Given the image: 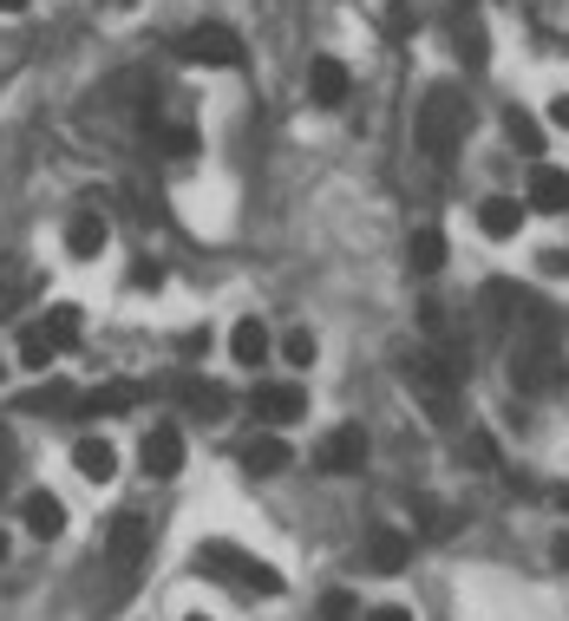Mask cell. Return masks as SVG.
<instances>
[{
	"instance_id": "cell-16",
	"label": "cell",
	"mask_w": 569,
	"mask_h": 621,
	"mask_svg": "<svg viewBox=\"0 0 569 621\" xmlns=\"http://www.w3.org/2000/svg\"><path fill=\"white\" fill-rule=\"evenodd\" d=\"M229 353H236V366H262V360H269V328H262L256 314H242V321L229 328Z\"/></svg>"
},
{
	"instance_id": "cell-36",
	"label": "cell",
	"mask_w": 569,
	"mask_h": 621,
	"mask_svg": "<svg viewBox=\"0 0 569 621\" xmlns=\"http://www.w3.org/2000/svg\"><path fill=\"white\" fill-rule=\"evenodd\" d=\"M550 125H557V132H569V92H563V99H550Z\"/></svg>"
},
{
	"instance_id": "cell-38",
	"label": "cell",
	"mask_w": 569,
	"mask_h": 621,
	"mask_svg": "<svg viewBox=\"0 0 569 621\" xmlns=\"http://www.w3.org/2000/svg\"><path fill=\"white\" fill-rule=\"evenodd\" d=\"M550 556H557V562L569 569V537H557V550H550Z\"/></svg>"
},
{
	"instance_id": "cell-11",
	"label": "cell",
	"mask_w": 569,
	"mask_h": 621,
	"mask_svg": "<svg viewBox=\"0 0 569 621\" xmlns=\"http://www.w3.org/2000/svg\"><path fill=\"white\" fill-rule=\"evenodd\" d=\"M144 472L151 478H177L184 472V432L177 425H151L144 432Z\"/></svg>"
},
{
	"instance_id": "cell-40",
	"label": "cell",
	"mask_w": 569,
	"mask_h": 621,
	"mask_svg": "<svg viewBox=\"0 0 569 621\" xmlns=\"http://www.w3.org/2000/svg\"><path fill=\"white\" fill-rule=\"evenodd\" d=\"M0 562H7V537H0Z\"/></svg>"
},
{
	"instance_id": "cell-35",
	"label": "cell",
	"mask_w": 569,
	"mask_h": 621,
	"mask_svg": "<svg viewBox=\"0 0 569 621\" xmlns=\"http://www.w3.org/2000/svg\"><path fill=\"white\" fill-rule=\"evenodd\" d=\"M177 346H184V353L197 360V353H210V334H204V328H190V334H184V341H177Z\"/></svg>"
},
{
	"instance_id": "cell-19",
	"label": "cell",
	"mask_w": 569,
	"mask_h": 621,
	"mask_svg": "<svg viewBox=\"0 0 569 621\" xmlns=\"http://www.w3.org/2000/svg\"><path fill=\"white\" fill-rule=\"evenodd\" d=\"M530 209H550V216L569 209V177H563V170H550V164L530 170Z\"/></svg>"
},
{
	"instance_id": "cell-30",
	"label": "cell",
	"mask_w": 569,
	"mask_h": 621,
	"mask_svg": "<svg viewBox=\"0 0 569 621\" xmlns=\"http://www.w3.org/2000/svg\"><path fill=\"white\" fill-rule=\"evenodd\" d=\"M413 517L426 524V537H445V530H452V517H445V510H438L432 497H420V504H413Z\"/></svg>"
},
{
	"instance_id": "cell-18",
	"label": "cell",
	"mask_w": 569,
	"mask_h": 621,
	"mask_svg": "<svg viewBox=\"0 0 569 621\" xmlns=\"http://www.w3.org/2000/svg\"><path fill=\"white\" fill-rule=\"evenodd\" d=\"M105 236H112V229H105V216H99V209H85V216H72V229H66V249L79 256V262H92V256L105 249Z\"/></svg>"
},
{
	"instance_id": "cell-37",
	"label": "cell",
	"mask_w": 569,
	"mask_h": 621,
	"mask_svg": "<svg viewBox=\"0 0 569 621\" xmlns=\"http://www.w3.org/2000/svg\"><path fill=\"white\" fill-rule=\"evenodd\" d=\"M366 621H413V609H366Z\"/></svg>"
},
{
	"instance_id": "cell-2",
	"label": "cell",
	"mask_w": 569,
	"mask_h": 621,
	"mask_svg": "<svg viewBox=\"0 0 569 621\" xmlns=\"http://www.w3.org/2000/svg\"><path fill=\"white\" fill-rule=\"evenodd\" d=\"M458 138H465V99H458V85H432L420 99V118H413V144L445 164L458 151Z\"/></svg>"
},
{
	"instance_id": "cell-8",
	"label": "cell",
	"mask_w": 569,
	"mask_h": 621,
	"mask_svg": "<svg viewBox=\"0 0 569 621\" xmlns=\"http://www.w3.org/2000/svg\"><path fill=\"white\" fill-rule=\"evenodd\" d=\"M406 562H413V537H406L400 524H373V530H366V569H373V576H400Z\"/></svg>"
},
{
	"instance_id": "cell-13",
	"label": "cell",
	"mask_w": 569,
	"mask_h": 621,
	"mask_svg": "<svg viewBox=\"0 0 569 621\" xmlns=\"http://www.w3.org/2000/svg\"><path fill=\"white\" fill-rule=\"evenodd\" d=\"M72 472L85 484H112L118 478V445H112V438H79V445H72Z\"/></svg>"
},
{
	"instance_id": "cell-14",
	"label": "cell",
	"mask_w": 569,
	"mask_h": 621,
	"mask_svg": "<svg viewBox=\"0 0 569 621\" xmlns=\"http://www.w3.org/2000/svg\"><path fill=\"white\" fill-rule=\"evenodd\" d=\"M288 465H294V452H288V438H276V432H256V438L242 445V472H249V478H276Z\"/></svg>"
},
{
	"instance_id": "cell-5",
	"label": "cell",
	"mask_w": 569,
	"mask_h": 621,
	"mask_svg": "<svg viewBox=\"0 0 569 621\" xmlns=\"http://www.w3.org/2000/svg\"><path fill=\"white\" fill-rule=\"evenodd\" d=\"M177 60H184V66H236V60H242V40H236L229 27H190V33L177 40Z\"/></svg>"
},
{
	"instance_id": "cell-17",
	"label": "cell",
	"mask_w": 569,
	"mask_h": 621,
	"mask_svg": "<svg viewBox=\"0 0 569 621\" xmlns=\"http://www.w3.org/2000/svg\"><path fill=\"white\" fill-rule=\"evenodd\" d=\"M478 229H485L492 242H510V236L524 229V209L510 204V197H485V204H478Z\"/></svg>"
},
{
	"instance_id": "cell-12",
	"label": "cell",
	"mask_w": 569,
	"mask_h": 621,
	"mask_svg": "<svg viewBox=\"0 0 569 621\" xmlns=\"http://www.w3.org/2000/svg\"><path fill=\"white\" fill-rule=\"evenodd\" d=\"M308 92H314V105H328V112H334V105H348V92H354V72L341 66L334 53H321V60L308 66Z\"/></svg>"
},
{
	"instance_id": "cell-10",
	"label": "cell",
	"mask_w": 569,
	"mask_h": 621,
	"mask_svg": "<svg viewBox=\"0 0 569 621\" xmlns=\"http://www.w3.org/2000/svg\"><path fill=\"white\" fill-rule=\"evenodd\" d=\"M138 400H144V386H132V380H112V386H92V393H79L72 418H118V413H132Z\"/></svg>"
},
{
	"instance_id": "cell-32",
	"label": "cell",
	"mask_w": 569,
	"mask_h": 621,
	"mask_svg": "<svg viewBox=\"0 0 569 621\" xmlns=\"http://www.w3.org/2000/svg\"><path fill=\"white\" fill-rule=\"evenodd\" d=\"M420 328H426L432 341H438V334H445V308H438V301H426V308H420Z\"/></svg>"
},
{
	"instance_id": "cell-26",
	"label": "cell",
	"mask_w": 569,
	"mask_h": 621,
	"mask_svg": "<svg viewBox=\"0 0 569 621\" xmlns=\"http://www.w3.org/2000/svg\"><path fill=\"white\" fill-rule=\"evenodd\" d=\"M53 353H60V346L46 341V328H27V334H20V366L46 373V366H53Z\"/></svg>"
},
{
	"instance_id": "cell-33",
	"label": "cell",
	"mask_w": 569,
	"mask_h": 621,
	"mask_svg": "<svg viewBox=\"0 0 569 621\" xmlns=\"http://www.w3.org/2000/svg\"><path fill=\"white\" fill-rule=\"evenodd\" d=\"M157 281H164V269H157V262H151V256H144L138 269H132V288H157Z\"/></svg>"
},
{
	"instance_id": "cell-31",
	"label": "cell",
	"mask_w": 569,
	"mask_h": 621,
	"mask_svg": "<svg viewBox=\"0 0 569 621\" xmlns=\"http://www.w3.org/2000/svg\"><path fill=\"white\" fill-rule=\"evenodd\" d=\"M157 144H164L170 157H190V151H197V138H190V132H157Z\"/></svg>"
},
{
	"instance_id": "cell-29",
	"label": "cell",
	"mask_w": 569,
	"mask_h": 621,
	"mask_svg": "<svg viewBox=\"0 0 569 621\" xmlns=\"http://www.w3.org/2000/svg\"><path fill=\"white\" fill-rule=\"evenodd\" d=\"M321 615L328 621H360V602L348 596V589H334V596H321Z\"/></svg>"
},
{
	"instance_id": "cell-7",
	"label": "cell",
	"mask_w": 569,
	"mask_h": 621,
	"mask_svg": "<svg viewBox=\"0 0 569 621\" xmlns=\"http://www.w3.org/2000/svg\"><path fill=\"white\" fill-rule=\"evenodd\" d=\"M144 550H151V524L132 517V510H125V517H112V530H105V556H112V569H118V576H132V569L144 562Z\"/></svg>"
},
{
	"instance_id": "cell-28",
	"label": "cell",
	"mask_w": 569,
	"mask_h": 621,
	"mask_svg": "<svg viewBox=\"0 0 569 621\" xmlns=\"http://www.w3.org/2000/svg\"><path fill=\"white\" fill-rule=\"evenodd\" d=\"M282 360H288V366H314V334H308V328L282 334Z\"/></svg>"
},
{
	"instance_id": "cell-27",
	"label": "cell",
	"mask_w": 569,
	"mask_h": 621,
	"mask_svg": "<svg viewBox=\"0 0 569 621\" xmlns=\"http://www.w3.org/2000/svg\"><path fill=\"white\" fill-rule=\"evenodd\" d=\"M380 20H386V33H393V40H413V33H420V7H413V0H386V13H380Z\"/></svg>"
},
{
	"instance_id": "cell-39",
	"label": "cell",
	"mask_w": 569,
	"mask_h": 621,
	"mask_svg": "<svg viewBox=\"0 0 569 621\" xmlns=\"http://www.w3.org/2000/svg\"><path fill=\"white\" fill-rule=\"evenodd\" d=\"M20 7H27V0H0V13H20Z\"/></svg>"
},
{
	"instance_id": "cell-24",
	"label": "cell",
	"mask_w": 569,
	"mask_h": 621,
	"mask_svg": "<svg viewBox=\"0 0 569 621\" xmlns=\"http://www.w3.org/2000/svg\"><path fill=\"white\" fill-rule=\"evenodd\" d=\"M458 53H465V66H472V72L492 60V40H485V27H478V20H465V13H458Z\"/></svg>"
},
{
	"instance_id": "cell-41",
	"label": "cell",
	"mask_w": 569,
	"mask_h": 621,
	"mask_svg": "<svg viewBox=\"0 0 569 621\" xmlns=\"http://www.w3.org/2000/svg\"><path fill=\"white\" fill-rule=\"evenodd\" d=\"M184 621H210V615H184Z\"/></svg>"
},
{
	"instance_id": "cell-22",
	"label": "cell",
	"mask_w": 569,
	"mask_h": 621,
	"mask_svg": "<svg viewBox=\"0 0 569 621\" xmlns=\"http://www.w3.org/2000/svg\"><path fill=\"white\" fill-rule=\"evenodd\" d=\"M72 406H79V393H72L66 380H46V386H33L20 400V413H72Z\"/></svg>"
},
{
	"instance_id": "cell-1",
	"label": "cell",
	"mask_w": 569,
	"mask_h": 621,
	"mask_svg": "<svg viewBox=\"0 0 569 621\" xmlns=\"http://www.w3.org/2000/svg\"><path fill=\"white\" fill-rule=\"evenodd\" d=\"M563 380V353H557V314L550 308H530L524 334L510 346V386L517 393H550Z\"/></svg>"
},
{
	"instance_id": "cell-20",
	"label": "cell",
	"mask_w": 569,
	"mask_h": 621,
	"mask_svg": "<svg viewBox=\"0 0 569 621\" xmlns=\"http://www.w3.org/2000/svg\"><path fill=\"white\" fill-rule=\"evenodd\" d=\"M406 262H413L420 276H438V269H445V236H438V229H413V236H406Z\"/></svg>"
},
{
	"instance_id": "cell-9",
	"label": "cell",
	"mask_w": 569,
	"mask_h": 621,
	"mask_svg": "<svg viewBox=\"0 0 569 621\" xmlns=\"http://www.w3.org/2000/svg\"><path fill=\"white\" fill-rule=\"evenodd\" d=\"M249 413L269 418V425H294V418H308V386H256L249 393Z\"/></svg>"
},
{
	"instance_id": "cell-34",
	"label": "cell",
	"mask_w": 569,
	"mask_h": 621,
	"mask_svg": "<svg viewBox=\"0 0 569 621\" xmlns=\"http://www.w3.org/2000/svg\"><path fill=\"white\" fill-rule=\"evenodd\" d=\"M537 262H544V276H569V256H563V249H544Z\"/></svg>"
},
{
	"instance_id": "cell-23",
	"label": "cell",
	"mask_w": 569,
	"mask_h": 621,
	"mask_svg": "<svg viewBox=\"0 0 569 621\" xmlns=\"http://www.w3.org/2000/svg\"><path fill=\"white\" fill-rule=\"evenodd\" d=\"M40 328H46V341H53V346H72V341H79V308H72V301H53Z\"/></svg>"
},
{
	"instance_id": "cell-21",
	"label": "cell",
	"mask_w": 569,
	"mask_h": 621,
	"mask_svg": "<svg viewBox=\"0 0 569 621\" xmlns=\"http://www.w3.org/2000/svg\"><path fill=\"white\" fill-rule=\"evenodd\" d=\"M184 406H190L197 418H223L229 413V393H223L216 380H184Z\"/></svg>"
},
{
	"instance_id": "cell-4",
	"label": "cell",
	"mask_w": 569,
	"mask_h": 621,
	"mask_svg": "<svg viewBox=\"0 0 569 621\" xmlns=\"http://www.w3.org/2000/svg\"><path fill=\"white\" fill-rule=\"evenodd\" d=\"M197 569H229L223 582H242V589H256V596H282L288 582L269 569V562H256V556L229 550V544H204V556H197Z\"/></svg>"
},
{
	"instance_id": "cell-3",
	"label": "cell",
	"mask_w": 569,
	"mask_h": 621,
	"mask_svg": "<svg viewBox=\"0 0 569 621\" xmlns=\"http://www.w3.org/2000/svg\"><path fill=\"white\" fill-rule=\"evenodd\" d=\"M458 360L452 353H413L406 360V386H413V400L426 406L432 418H452L458 413Z\"/></svg>"
},
{
	"instance_id": "cell-15",
	"label": "cell",
	"mask_w": 569,
	"mask_h": 621,
	"mask_svg": "<svg viewBox=\"0 0 569 621\" xmlns=\"http://www.w3.org/2000/svg\"><path fill=\"white\" fill-rule=\"evenodd\" d=\"M20 517H27L33 537H60V530H66V504H60L53 490H27V497H20Z\"/></svg>"
},
{
	"instance_id": "cell-6",
	"label": "cell",
	"mask_w": 569,
	"mask_h": 621,
	"mask_svg": "<svg viewBox=\"0 0 569 621\" xmlns=\"http://www.w3.org/2000/svg\"><path fill=\"white\" fill-rule=\"evenodd\" d=\"M314 465H321L328 478H354L360 465H366V432H360V425H334V432L321 438Z\"/></svg>"
},
{
	"instance_id": "cell-25",
	"label": "cell",
	"mask_w": 569,
	"mask_h": 621,
	"mask_svg": "<svg viewBox=\"0 0 569 621\" xmlns=\"http://www.w3.org/2000/svg\"><path fill=\"white\" fill-rule=\"evenodd\" d=\"M504 132H510V144H524V151H530V157H537V151H544V125H537V118H530V112H517V105H510V112H504Z\"/></svg>"
}]
</instances>
